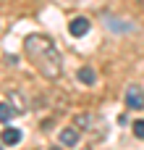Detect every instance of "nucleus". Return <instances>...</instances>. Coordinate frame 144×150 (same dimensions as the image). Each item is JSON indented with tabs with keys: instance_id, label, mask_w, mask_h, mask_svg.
Here are the masks:
<instances>
[{
	"instance_id": "obj_3",
	"label": "nucleus",
	"mask_w": 144,
	"mask_h": 150,
	"mask_svg": "<svg viewBox=\"0 0 144 150\" xmlns=\"http://www.w3.org/2000/svg\"><path fill=\"white\" fill-rule=\"evenodd\" d=\"M68 32H71L73 37H84V34L89 32V18H84V16L73 18V21L68 24Z\"/></svg>"
},
{
	"instance_id": "obj_4",
	"label": "nucleus",
	"mask_w": 144,
	"mask_h": 150,
	"mask_svg": "<svg viewBox=\"0 0 144 150\" xmlns=\"http://www.w3.org/2000/svg\"><path fill=\"white\" fill-rule=\"evenodd\" d=\"M76 142H79V129H76V127H66V129L60 132V145L73 148Z\"/></svg>"
},
{
	"instance_id": "obj_9",
	"label": "nucleus",
	"mask_w": 144,
	"mask_h": 150,
	"mask_svg": "<svg viewBox=\"0 0 144 150\" xmlns=\"http://www.w3.org/2000/svg\"><path fill=\"white\" fill-rule=\"evenodd\" d=\"M0 150H3V148H0Z\"/></svg>"
},
{
	"instance_id": "obj_8",
	"label": "nucleus",
	"mask_w": 144,
	"mask_h": 150,
	"mask_svg": "<svg viewBox=\"0 0 144 150\" xmlns=\"http://www.w3.org/2000/svg\"><path fill=\"white\" fill-rule=\"evenodd\" d=\"M134 134L139 140H144V121H134Z\"/></svg>"
},
{
	"instance_id": "obj_7",
	"label": "nucleus",
	"mask_w": 144,
	"mask_h": 150,
	"mask_svg": "<svg viewBox=\"0 0 144 150\" xmlns=\"http://www.w3.org/2000/svg\"><path fill=\"white\" fill-rule=\"evenodd\" d=\"M16 113H18L16 108H10L8 103H0V121H10V119H13Z\"/></svg>"
},
{
	"instance_id": "obj_6",
	"label": "nucleus",
	"mask_w": 144,
	"mask_h": 150,
	"mask_svg": "<svg viewBox=\"0 0 144 150\" xmlns=\"http://www.w3.org/2000/svg\"><path fill=\"white\" fill-rule=\"evenodd\" d=\"M79 82H81V84H94V82H97V71H94L92 66H81V69H79Z\"/></svg>"
},
{
	"instance_id": "obj_5",
	"label": "nucleus",
	"mask_w": 144,
	"mask_h": 150,
	"mask_svg": "<svg viewBox=\"0 0 144 150\" xmlns=\"http://www.w3.org/2000/svg\"><path fill=\"white\" fill-rule=\"evenodd\" d=\"M21 142V132L16 127H5L3 129V145H18Z\"/></svg>"
},
{
	"instance_id": "obj_2",
	"label": "nucleus",
	"mask_w": 144,
	"mask_h": 150,
	"mask_svg": "<svg viewBox=\"0 0 144 150\" xmlns=\"http://www.w3.org/2000/svg\"><path fill=\"white\" fill-rule=\"evenodd\" d=\"M126 105L131 111H144V90L142 84H131L126 90Z\"/></svg>"
},
{
	"instance_id": "obj_1",
	"label": "nucleus",
	"mask_w": 144,
	"mask_h": 150,
	"mask_svg": "<svg viewBox=\"0 0 144 150\" xmlns=\"http://www.w3.org/2000/svg\"><path fill=\"white\" fill-rule=\"evenodd\" d=\"M24 53L29 58V63L45 76V79H58L63 74V58L55 47V42L47 34H29L24 40Z\"/></svg>"
}]
</instances>
